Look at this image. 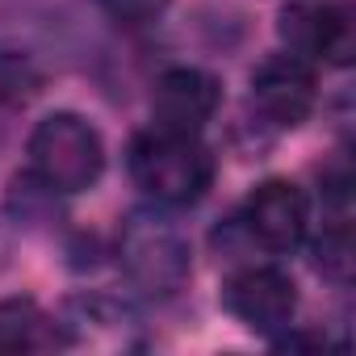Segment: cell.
Wrapping results in <instances>:
<instances>
[{"mask_svg": "<svg viewBox=\"0 0 356 356\" xmlns=\"http://www.w3.org/2000/svg\"><path fill=\"white\" fill-rule=\"evenodd\" d=\"M101 9L118 26H147L168 9V0H101Z\"/></svg>", "mask_w": 356, "mask_h": 356, "instance_id": "obj_11", "label": "cell"}, {"mask_svg": "<svg viewBox=\"0 0 356 356\" xmlns=\"http://www.w3.org/2000/svg\"><path fill=\"white\" fill-rule=\"evenodd\" d=\"M218 80L210 72H197V67H168L155 88H151V113H155V126L163 130H185V134H197L214 109H218Z\"/></svg>", "mask_w": 356, "mask_h": 356, "instance_id": "obj_8", "label": "cell"}, {"mask_svg": "<svg viewBox=\"0 0 356 356\" xmlns=\"http://www.w3.org/2000/svg\"><path fill=\"white\" fill-rule=\"evenodd\" d=\"M38 84V72L26 55L0 51V101H26Z\"/></svg>", "mask_w": 356, "mask_h": 356, "instance_id": "obj_10", "label": "cell"}, {"mask_svg": "<svg viewBox=\"0 0 356 356\" xmlns=\"http://www.w3.org/2000/svg\"><path fill=\"white\" fill-rule=\"evenodd\" d=\"M289 55L343 67L356 51V9L352 0H285L277 22Z\"/></svg>", "mask_w": 356, "mask_h": 356, "instance_id": "obj_4", "label": "cell"}, {"mask_svg": "<svg viewBox=\"0 0 356 356\" xmlns=\"http://www.w3.org/2000/svg\"><path fill=\"white\" fill-rule=\"evenodd\" d=\"M314 72L298 55H268L252 72V105L273 122V126H302L314 109Z\"/></svg>", "mask_w": 356, "mask_h": 356, "instance_id": "obj_7", "label": "cell"}, {"mask_svg": "<svg viewBox=\"0 0 356 356\" xmlns=\"http://www.w3.org/2000/svg\"><path fill=\"white\" fill-rule=\"evenodd\" d=\"M118 260L134 289L147 298H176L193 273L189 239L168 214L134 210L118 231Z\"/></svg>", "mask_w": 356, "mask_h": 356, "instance_id": "obj_2", "label": "cell"}, {"mask_svg": "<svg viewBox=\"0 0 356 356\" xmlns=\"http://www.w3.org/2000/svg\"><path fill=\"white\" fill-rule=\"evenodd\" d=\"M243 227L248 235L268 248V252H293L302 239H306V227H310V202L306 193L293 185V181H260L248 202H243Z\"/></svg>", "mask_w": 356, "mask_h": 356, "instance_id": "obj_6", "label": "cell"}, {"mask_svg": "<svg viewBox=\"0 0 356 356\" xmlns=\"http://www.w3.org/2000/svg\"><path fill=\"white\" fill-rule=\"evenodd\" d=\"M222 306L252 331L260 335H277L285 327H293L298 314V285L268 264H252L227 277L222 285Z\"/></svg>", "mask_w": 356, "mask_h": 356, "instance_id": "obj_5", "label": "cell"}, {"mask_svg": "<svg viewBox=\"0 0 356 356\" xmlns=\"http://www.w3.org/2000/svg\"><path fill=\"white\" fill-rule=\"evenodd\" d=\"M42 343H51V318H42L34 302H5L0 306V352L42 348Z\"/></svg>", "mask_w": 356, "mask_h": 356, "instance_id": "obj_9", "label": "cell"}, {"mask_svg": "<svg viewBox=\"0 0 356 356\" xmlns=\"http://www.w3.org/2000/svg\"><path fill=\"white\" fill-rule=\"evenodd\" d=\"M130 176L159 206H193L214 181V155L197 134L151 126L130 138Z\"/></svg>", "mask_w": 356, "mask_h": 356, "instance_id": "obj_1", "label": "cell"}, {"mask_svg": "<svg viewBox=\"0 0 356 356\" xmlns=\"http://www.w3.org/2000/svg\"><path fill=\"white\" fill-rule=\"evenodd\" d=\"M34 176L55 193L92 189L105 172V143L97 126L80 113H51L30 134Z\"/></svg>", "mask_w": 356, "mask_h": 356, "instance_id": "obj_3", "label": "cell"}]
</instances>
